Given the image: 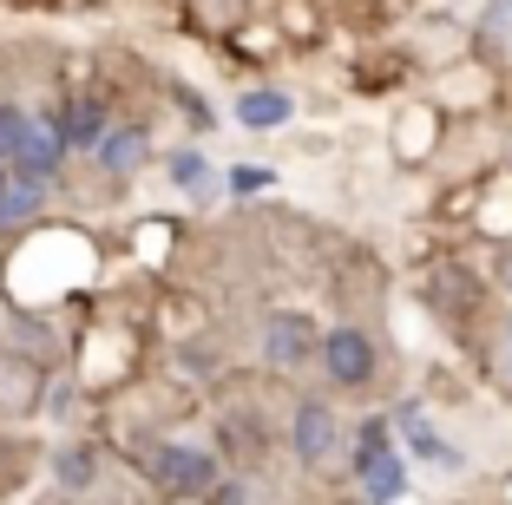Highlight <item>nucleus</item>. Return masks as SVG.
Segmentation results:
<instances>
[{
  "label": "nucleus",
  "mask_w": 512,
  "mask_h": 505,
  "mask_svg": "<svg viewBox=\"0 0 512 505\" xmlns=\"http://www.w3.org/2000/svg\"><path fill=\"white\" fill-rule=\"evenodd\" d=\"M151 479L171 505H191V499H211L217 492V453L211 446H191V440H165L151 453Z\"/></svg>",
  "instance_id": "nucleus-1"
},
{
  "label": "nucleus",
  "mask_w": 512,
  "mask_h": 505,
  "mask_svg": "<svg viewBox=\"0 0 512 505\" xmlns=\"http://www.w3.org/2000/svg\"><path fill=\"white\" fill-rule=\"evenodd\" d=\"M322 374H329L335 387H348V394H362L368 381L381 374V348H375V335L368 328H355V322H335V328H322Z\"/></svg>",
  "instance_id": "nucleus-2"
},
{
  "label": "nucleus",
  "mask_w": 512,
  "mask_h": 505,
  "mask_svg": "<svg viewBox=\"0 0 512 505\" xmlns=\"http://www.w3.org/2000/svg\"><path fill=\"white\" fill-rule=\"evenodd\" d=\"M289 446H296V460L309 466V473H329V466L348 460V433L342 420H335L329 401H302L296 420H289Z\"/></svg>",
  "instance_id": "nucleus-3"
},
{
  "label": "nucleus",
  "mask_w": 512,
  "mask_h": 505,
  "mask_svg": "<svg viewBox=\"0 0 512 505\" xmlns=\"http://www.w3.org/2000/svg\"><path fill=\"white\" fill-rule=\"evenodd\" d=\"M316 355H322V328L309 322L302 309H276L270 322H263V361H270L276 374H289V368H309Z\"/></svg>",
  "instance_id": "nucleus-4"
},
{
  "label": "nucleus",
  "mask_w": 512,
  "mask_h": 505,
  "mask_svg": "<svg viewBox=\"0 0 512 505\" xmlns=\"http://www.w3.org/2000/svg\"><path fill=\"white\" fill-rule=\"evenodd\" d=\"M394 427H401L407 453H414V460H421V466H440V473H460V466H467V453H460V446H453L447 433H440L434 420H427V407H421V401L394 407Z\"/></svg>",
  "instance_id": "nucleus-5"
},
{
  "label": "nucleus",
  "mask_w": 512,
  "mask_h": 505,
  "mask_svg": "<svg viewBox=\"0 0 512 505\" xmlns=\"http://www.w3.org/2000/svg\"><path fill=\"white\" fill-rule=\"evenodd\" d=\"M40 394H46L40 361L14 355V348H0V420H27L33 407H40Z\"/></svg>",
  "instance_id": "nucleus-6"
},
{
  "label": "nucleus",
  "mask_w": 512,
  "mask_h": 505,
  "mask_svg": "<svg viewBox=\"0 0 512 505\" xmlns=\"http://www.w3.org/2000/svg\"><path fill=\"white\" fill-rule=\"evenodd\" d=\"M178 14H184V27L204 33V40H237V33L250 27V0H184Z\"/></svg>",
  "instance_id": "nucleus-7"
},
{
  "label": "nucleus",
  "mask_w": 512,
  "mask_h": 505,
  "mask_svg": "<svg viewBox=\"0 0 512 505\" xmlns=\"http://www.w3.org/2000/svg\"><path fill=\"white\" fill-rule=\"evenodd\" d=\"M440 145V112L434 105H407L401 119H394V158L401 164H427Z\"/></svg>",
  "instance_id": "nucleus-8"
},
{
  "label": "nucleus",
  "mask_w": 512,
  "mask_h": 505,
  "mask_svg": "<svg viewBox=\"0 0 512 505\" xmlns=\"http://www.w3.org/2000/svg\"><path fill=\"white\" fill-rule=\"evenodd\" d=\"M60 151H66V138H60V125H27V138H20L14 151H7V171H27V178H53V164H60Z\"/></svg>",
  "instance_id": "nucleus-9"
},
{
  "label": "nucleus",
  "mask_w": 512,
  "mask_h": 505,
  "mask_svg": "<svg viewBox=\"0 0 512 505\" xmlns=\"http://www.w3.org/2000/svg\"><path fill=\"white\" fill-rule=\"evenodd\" d=\"M355 486H362V505H401L407 499V460H401V446L381 453V460H368V466H355Z\"/></svg>",
  "instance_id": "nucleus-10"
},
{
  "label": "nucleus",
  "mask_w": 512,
  "mask_h": 505,
  "mask_svg": "<svg viewBox=\"0 0 512 505\" xmlns=\"http://www.w3.org/2000/svg\"><path fill=\"white\" fill-rule=\"evenodd\" d=\"M46 204V178H27V171H7L0 178V237L7 230H20V223H33Z\"/></svg>",
  "instance_id": "nucleus-11"
},
{
  "label": "nucleus",
  "mask_w": 512,
  "mask_h": 505,
  "mask_svg": "<svg viewBox=\"0 0 512 505\" xmlns=\"http://www.w3.org/2000/svg\"><path fill=\"white\" fill-rule=\"evenodd\" d=\"M106 132H112V125H106V105H99V99H73L60 112L66 151H99V145H106Z\"/></svg>",
  "instance_id": "nucleus-12"
},
{
  "label": "nucleus",
  "mask_w": 512,
  "mask_h": 505,
  "mask_svg": "<svg viewBox=\"0 0 512 505\" xmlns=\"http://www.w3.org/2000/svg\"><path fill=\"white\" fill-rule=\"evenodd\" d=\"M473 40H480V53H486L493 66H512V0H486Z\"/></svg>",
  "instance_id": "nucleus-13"
},
{
  "label": "nucleus",
  "mask_w": 512,
  "mask_h": 505,
  "mask_svg": "<svg viewBox=\"0 0 512 505\" xmlns=\"http://www.w3.org/2000/svg\"><path fill=\"white\" fill-rule=\"evenodd\" d=\"M289 112H296V99L276 92V86H256V92L237 99V119L250 125V132H276V125H289Z\"/></svg>",
  "instance_id": "nucleus-14"
},
{
  "label": "nucleus",
  "mask_w": 512,
  "mask_h": 505,
  "mask_svg": "<svg viewBox=\"0 0 512 505\" xmlns=\"http://www.w3.org/2000/svg\"><path fill=\"white\" fill-rule=\"evenodd\" d=\"M145 158H151V145H145V132H138V125H112L106 145H99V164H106L112 178H132Z\"/></svg>",
  "instance_id": "nucleus-15"
},
{
  "label": "nucleus",
  "mask_w": 512,
  "mask_h": 505,
  "mask_svg": "<svg viewBox=\"0 0 512 505\" xmlns=\"http://www.w3.org/2000/svg\"><path fill=\"white\" fill-rule=\"evenodd\" d=\"M480 368H486V381L499 387L512 401V315H499L493 328H486V342H480Z\"/></svg>",
  "instance_id": "nucleus-16"
},
{
  "label": "nucleus",
  "mask_w": 512,
  "mask_h": 505,
  "mask_svg": "<svg viewBox=\"0 0 512 505\" xmlns=\"http://www.w3.org/2000/svg\"><path fill=\"white\" fill-rule=\"evenodd\" d=\"M171 178H178V191H191V197H211L217 191L211 164L197 158V151H171Z\"/></svg>",
  "instance_id": "nucleus-17"
},
{
  "label": "nucleus",
  "mask_w": 512,
  "mask_h": 505,
  "mask_svg": "<svg viewBox=\"0 0 512 505\" xmlns=\"http://www.w3.org/2000/svg\"><path fill=\"white\" fill-rule=\"evenodd\" d=\"M53 473H60L73 492H86V486H92V453H86V446H66L60 460H53Z\"/></svg>",
  "instance_id": "nucleus-18"
},
{
  "label": "nucleus",
  "mask_w": 512,
  "mask_h": 505,
  "mask_svg": "<svg viewBox=\"0 0 512 505\" xmlns=\"http://www.w3.org/2000/svg\"><path fill=\"white\" fill-rule=\"evenodd\" d=\"M224 184L237 197H256V191H270V184H276V171H263V164H237V171H224Z\"/></svg>",
  "instance_id": "nucleus-19"
},
{
  "label": "nucleus",
  "mask_w": 512,
  "mask_h": 505,
  "mask_svg": "<svg viewBox=\"0 0 512 505\" xmlns=\"http://www.w3.org/2000/svg\"><path fill=\"white\" fill-rule=\"evenodd\" d=\"M27 112H20V105H0V158H7V151L20 145V138H27Z\"/></svg>",
  "instance_id": "nucleus-20"
},
{
  "label": "nucleus",
  "mask_w": 512,
  "mask_h": 505,
  "mask_svg": "<svg viewBox=\"0 0 512 505\" xmlns=\"http://www.w3.org/2000/svg\"><path fill=\"white\" fill-rule=\"evenodd\" d=\"M499 289H506V302H512V237L499 243Z\"/></svg>",
  "instance_id": "nucleus-21"
},
{
  "label": "nucleus",
  "mask_w": 512,
  "mask_h": 505,
  "mask_svg": "<svg viewBox=\"0 0 512 505\" xmlns=\"http://www.w3.org/2000/svg\"><path fill=\"white\" fill-rule=\"evenodd\" d=\"M243 499H250V492H243V486H217V492H211V499H204V505H243Z\"/></svg>",
  "instance_id": "nucleus-22"
},
{
  "label": "nucleus",
  "mask_w": 512,
  "mask_h": 505,
  "mask_svg": "<svg viewBox=\"0 0 512 505\" xmlns=\"http://www.w3.org/2000/svg\"><path fill=\"white\" fill-rule=\"evenodd\" d=\"M499 505H512V479H506V486H499Z\"/></svg>",
  "instance_id": "nucleus-23"
},
{
  "label": "nucleus",
  "mask_w": 512,
  "mask_h": 505,
  "mask_svg": "<svg viewBox=\"0 0 512 505\" xmlns=\"http://www.w3.org/2000/svg\"><path fill=\"white\" fill-rule=\"evenodd\" d=\"M506 171H512V132H506Z\"/></svg>",
  "instance_id": "nucleus-24"
},
{
  "label": "nucleus",
  "mask_w": 512,
  "mask_h": 505,
  "mask_svg": "<svg viewBox=\"0 0 512 505\" xmlns=\"http://www.w3.org/2000/svg\"><path fill=\"white\" fill-rule=\"evenodd\" d=\"M0 178H7V171H0Z\"/></svg>",
  "instance_id": "nucleus-25"
}]
</instances>
